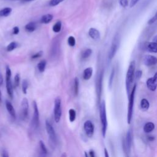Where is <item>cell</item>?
<instances>
[{
  "mask_svg": "<svg viewBox=\"0 0 157 157\" xmlns=\"http://www.w3.org/2000/svg\"><path fill=\"white\" fill-rule=\"evenodd\" d=\"M102 80H103V74L101 73L99 77H98V83H97V93L98 95V98H100V94L101 92V85H102Z\"/></svg>",
  "mask_w": 157,
  "mask_h": 157,
  "instance_id": "obj_21",
  "label": "cell"
},
{
  "mask_svg": "<svg viewBox=\"0 0 157 157\" xmlns=\"http://www.w3.org/2000/svg\"><path fill=\"white\" fill-rule=\"evenodd\" d=\"M35 0H22V1L23 2H30V1H33Z\"/></svg>",
  "mask_w": 157,
  "mask_h": 157,
  "instance_id": "obj_48",
  "label": "cell"
},
{
  "mask_svg": "<svg viewBox=\"0 0 157 157\" xmlns=\"http://www.w3.org/2000/svg\"><path fill=\"white\" fill-rule=\"evenodd\" d=\"M133 142V131L132 129H129L127 132L126 138L124 141V150L125 153H129L131 152V149H132Z\"/></svg>",
  "mask_w": 157,
  "mask_h": 157,
  "instance_id": "obj_5",
  "label": "cell"
},
{
  "mask_svg": "<svg viewBox=\"0 0 157 157\" xmlns=\"http://www.w3.org/2000/svg\"><path fill=\"white\" fill-rule=\"evenodd\" d=\"M53 18L54 17L52 14H45L41 17V22L44 24H48L52 21V20H53Z\"/></svg>",
  "mask_w": 157,
  "mask_h": 157,
  "instance_id": "obj_19",
  "label": "cell"
},
{
  "mask_svg": "<svg viewBox=\"0 0 157 157\" xmlns=\"http://www.w3.org/2000/svg\"><path fill=\"white\" fill-rule=\"evenodd\" d=\"M89 155H90L91 157H95V152H94L93 150H90V152H89Z\"/></svg>",
  "mask_w": 157,
  "mask_h": 157,
  "instance_id": "obj_44",
  "label": "cell"
},
{
  "mask_svg": "<svg viewBox=\"0 0 157 157\" xmlns=\"http://www.w3.org/2000/svg\"><path fill=\"white\" fill-rule=\"evenodd\" d=\"M150 106L149 102L146 99H142L141 101V107L144 111H146L149 109Z\"/></svg>",
  "mask_w": 157,
  "mask_h": 157,
  "instance_id": "obj_23",
  "label": "cell"
},
{
  "mask_svg": "<svg viewBox=\"0 0 157 157\" xmlns=\"http://www.w3.org/2000/svg\"><path fill=\"white\" fill-rule=\"evenodd\" d=\"M25 28L26 31H27L28 32L32 33V32H33L36 30V24L35 22H30L25 25Z\"/></svg>",
  "mask_w": 157,
  "mask_h": 157,
  "instance_id": "obj_20",
  "label": "cell"
},
{
  "mask_svg": "<svg viewBox=\"0 0 157 157\" xmlns=\"http://www.w3.org/2000/svg\"><path fill=\"white\" fill-rule=\"evenodd\" d=\"M100 120H101V125H102L103 136V137H105L106 132H107V120L106 104L104 101H103L100 104Z\"/></svg>",
  "mask_w": 157,
  "mask_h": 157,
  "instance_id": "obj_2",
  "label": "cell"
},
{
  "mask_svg": "<svg viewBox=\"0 0 157 157\" xmlns=\"http://www.w3.org/2000/svg\"><path fill=\"white\" fill-rule=\"evenodd\" d=\"M39 147H40L41 153L44 155H46L47 154V149L46 147H45V144L44 143L43 141H39Z\"/></svg>",
  "mask_w": 157,
  "mask_h": 157,
  "instance_id": "obj_29",
  "label": "cell"
},
{
  "mask_svg": "<svg viewBox=\"0 0 157 157\" xmlns=\"http://www.w3.org/2000/svg\"><path fill=\"white\" fill-rule=\"evenodd\" d=\"M148 139L150 141H154L155 139V137L153 136H149L148 137Z\"/></svg>",
  "mask_w": 157,
  "mask_h": 157,
  "instance_id": "obj_46",
  "label": "cell"
},
{
  "mask_svg": "<svg viewBox=\"0 0 157 157\" xmlns=\"http://www.w3.org/2000/svg\"><path fill=\"white\" fill-rule=\"evenodd\" d=\"M147 50L152 53H157V43L155 42H151L147 45Z\"/></svg>",
  "mask_w": 157,
  "mask_h": 157,
  "instance_id": "obj_18",
  "label": "cell"
},
{
  "mask_svg": "<svg viewBox=\"0 0 157 157\" xmlns=\"http://www.w3.org/2000/svg\"><path fill=\"white\" fill-rule=\"evenodd\" d=\"M20 32V30H19V28L18 27H15L13 28V34L15 35H17Z\"/></svg>",
  "mask_w": 157,
  "mask_h": 157,
  "instance_id": "obj_41",
  "label": "cell"
},
{
  "mask_svg": "<svg viewBox=\"0 0 157 157\" xmlns=\"http://www.w3.org/2000/svg\"><path fill=\"white\" fill-rule=\"evenodd\" d=\"M156 21H157V11L156 12V14H155V16L152 18H151L149 20V21L148 22V24L149 25H152V23H155Z\"/></svg>",
  "mask_w": 157,
  "mask_h": 157,
  "instance_id": "obj_38",
  "label": "cell"
},
{
  "mask_svg": "<svg viewBox=\"0 0 157 157\" xmlns=\"http://www.w3.org/2000/svg\"><path fill=\"white\" fill-rule=\"evenodd\" d=\"M120 4L123 8H127L128 5V0H120Z\"/></svg>",
  "mask_w": 157,
  "mask_h": 157,
  "instance_id": "obj_39",
  "label": "cell"
},
{
  "mask_svg": "<svg viewBox=\"0 0 157 157\" xmlns=\"http://www.w3.org/2000/svg\"><path fill=\"white\" fill-rule=\"evenodd\" d=\"M22 91L24 94L27 93V90L28 87V81L27 80L24 79L22 81Z\"/></svg>",
  "mask_w": 157,
  "mask_h": 157,
  "instance_id": "obj_31",
  "label": "cell"
},
{
  "mask_svg": "<svg viewBox=\"0 0 157 157\" xmlns=\"http://www.w3.org/2000/svg\"><path fill=\"white\" fill-rule=\"evenodd\" d=\"M135 68H136L135 61H132L129 65L126 76V88L128 96H129L130 95L131 88H132V83L134 80Z\"/></svg>",
  "mask_w": 157,
  "mask_h": 157,
  "instance_id": "obj_1",
  "label": "cell"
},
{
  "mask_svg": "<svg viewBox=\"0 0 157 157\" xmlns=\"http://www.w3.org/2000/svg\"><path fill=\"white\" fill-rule=\"evenodd\" d=\"M6 107L8 110V112H9V115L11 116V117L15 119L16 118V110H15V109L14 108V106L12 105L11 102H9V101H6Z\"/></svg>",
  "mask_w": 157,
  "mask_h": 157,
  "instance_id": "obj_14",
  "label": "cell"
},
{
  "mask_svg": "<svg viewBox=\"0 0 157 157\" xmlns=\"http://www.w3.org/2000/svg\"><path fill=\"white\" fill-rule=\"evenodd\" d=\"M88 35L91 39H93V40H95V41L99 40L101 37L100 31L95 28H91L89 30Z\"/></svg>",
  "mask_w": 157,
  "mask_h": 157,
  "instance_id": "obj_13",
  "label": "cell"
},
{
  "mask_svg": "<svg viewBox=\"0 0 157 157\" xmlns=\"http://www.w3.org/2000/svg\"><path fill=\"white\" fill-rule=\"evenodd\" d=\"M6 89L9 96L12 99L14 97V90H13V86L11 82V80H6Z\"/></svg>",
  "mask_w": 157,
  "mask_h": 157,
  "instance_id": "obj_15",
  "label": "cell"
},
{
  "mask_svg": "<svg viewBox=\"0 0 157 157\" xmlns=\"http://www.w3.org/2000/svg\"><path fill=\"white\" fill-rule=\"evenodd\" d=\"M91 54H92V50L91 49H87L82 52L81 57L82 59H87L91 55Z\"/></svg>",
  "mask_w": 157,
  "mask_h": 157,
  "instance_id": "obj_28",
  "label": "cell"
},
{
  "mask_svg": "<svg viewBox=\"0 0 157 157\" xmlns=\"http://www.w3.org/2000/svg\"><path fill=\"white\" fill-rule=\"evenodd\" d=\"M104 154H105L106 157H109V154H108V152H107V149L106 148L104 149Z\"/></svg>",
  "mask_w": 157,
  "mask_h": 157,
  "instance_id": "obj_47",
  "label": "cell"
},
{
  "mask_svg": "<svg viewBox=\"0 0 157 157\" xmlns=\"http://www.w3.org/2000/svg\"><path fill=\"white\" fill-rule=\"evenodd\" d=\"M139 1V0H132L131 1V3H130V7L131 8H133L134 7V6L138 3V1Z\"/></svg>",
  "mask_w": 157,
  "mask_h": 157,
  "instance_id": "obj_42",
  "label": "cell"
},
{
  "mask_svg": "<svg viewBox=\"0 0 157 157\" xmlns=\"http://www.w3.org/2000/svg\"><path fill=\"white\" fill-rule=\"evenodd\" d=\"M118 48H119V42L118 40H117L116 39H114V41L111 45V47L110 48L109 54H108V60L109 61H111L117 52L118 50Z\"/></svg>",
  "mask_w": 157,
  "mask_h": 157,
  "instance_id": "obj_10",
  "label": "cell"
},
{
  "mask_svg": "<svg viewBox=\"0 0 157 157\" xmlns=\"http://www.w3.org/2000/svg\"><path fill=\"white\" fill-rule=\"evenodd\" d=\"M144 63L147 66H151L157 63V58L155 56L147 55L144 58Z\"/></svg>",
  "mask_w": 157,
  "mask_h": 157,
  "instance_id": "obj_12",
  "label": "cell"
},
{
  "mask_svg": "<svg viewBox=\"0 0 157 157\" xmlns=\"http://www.w3.org/2000/svg\"><path fill=\"white\" fill-rule=\"evenodd\" d=\"M93 74V68L89 67L86 68L83 72V78L84 80L88 81L91 77Z\"/></svg>",
  "mask_w": 157,
  "mask_h": 157,
  "instance_id": "obj_16",
  "label": "cell"
},
{
  "mask_svg": "<svg viewBox=\"0 0 157 157\" xmlns=\"http://www.w3.org/2000/svg\"><path fill=\"white\" fill-rule=\"evenodd\" d=\"M142 71H141V70L137 71L136 72V79L137 80L140 79V78L142 77Z\"/></svg>",
  "mask_w": 157,
  "mask_h": 157,
  "instance_id": "obj_40",
  "label": "cell"
},
{
  "mask_svg": "<svg viewBox=\"0 0 157 157\" xmlns=\"http://www.w3.org/2000/svg\"><path fill=\"white\" fill-rule=\"evenodd\" d=\"M22 108V117L23 120L27 119L28 115V109H29V103L27 98H24L21 103Z\"/></svg>",
  "mask_w": 157,
  "mask_h": 157,
  "instance_id": "obj_9",
  "label": "cell"
},
{
  "mask_svg": "<svg viewBox=\"0 0 157 157\" xmlns=\"http://www.w3.org/2000/svg\"><path fill=\"white\" fill-rule=\"evenodd\" d=\"M3 83V77L2 76V74L0 73V86H1Z\"/></svg>",
  "mask_w": 157,
  "mask_h": 157,
  "instance_id": "obj_45",
  "label": "cell"
},
{
  "mask_svg": "<svg viewBox=\"0 0 157 157\" xmlns=\"http://www.w3.org/2000/svg\"><path fill=\"white\" fill-rule=\"evenodd\" d=\"M114 73H115V70L113 68L112 71H111L110 73V78H109V87L110 88H112V83H113V81H114Z\"/></svg>",
  "mask_w": 157,
  "mask_h": 157,
  "instance_id": "obj_33",
  "label": "cell"
},
{
  "mask_svg": "<svg viewBox=\"0 0 157 157\" xmlns=\"http://www.w3.org/2000/svg\"><path fill=\"white\" fill-rule=\"evenodd\" d=\"M63 1L64 0H50L49 2V5L50 6H56Z\"/></svg>",
  "mask_w": 157,
  "mask_h": 157,
  "instance_id": "obj_36",
  "label": "cell"
},
{
  "mask_svg": "<svg viewBox=\"0 0 157 157\" xmlns=\"http://www.w3.org/2000/svg\"><path fill=\"white\" fill-rule=\"evenodd\" d=\"M68 44H69V46L74 47L76 45V39L74 36H69L68 39Z\"/></svg>",
  "mask_w": 157,
  "mask_h": 157,
  "instance_id": "obj_32",
  "label": "cell"
},
{
  "mask_svg": "<svg viewBox=\"0 0 157 157\" xmlns=\"http://www.w3.org/2000/svg\"><path fill=\"white\" fill-rule=\"evenodd\" d=\"M155 129V125L152 122H147L144 127V131L146 133H149L153 132Z\"/></svg>",
  "mask_w": 157,
  "mask_h": 157,
  "instance_id": "obj_17",
  "label": "cell"
},
{
  "mask_svg": "<svg viewBox=\"0 0 157 157\" xmlns=\"http://www.w3.org/2000/svg\"><path fill=\"white\" fill-rule=\"evenodd\" d=\"M147 88L150 90L154 91L157 88V72L153 77H150L147 81Z\"/></svg>",
  "mask_w": 157,
  "mask_h": 157,
  "instance_id": "obj_11",
  "label": "cell"
},
{
  "mask_svg": "<svg viewBox=\"0 0 157 157\" xmlns=\"http://www.w3.org/2000/svg\"><path fill=\"white\" fill-rule=\"evenodd\" d=\"M62 29V22L60 21H58L55 25L53 26L52 30L55 33H59L61 31Z\"/></svg>",
  "mask_w": 157,
  "mask_h": 157,
  "instance_id": "obj_30",
  "label": "cell"
},
{
  "mask_svg": "<svg viewBox=\"0 0 157 157\" xmlns=\"http://www.w3.org/2000/svg\"><path fill=\"white\" fill-rule=\"evenodd\" d=\"M11 70L9 66H7L6 68V80H9L11 78Z\"/></svg>",
  "mask_w": 157,
  "mask_h": 157,
  "instance_id": "obj_35",
  "label": "cell"
},
{
  "mask_svg": "<svg viewBox=\"0 0 157 157\" xmlns=\"http://www.w3.org/2000/svg\"><path fill=\"white\" fill-rule=\"evenodd\" d=\"M79 90V80L77 77H76L74 81V92L75 96H77Z\"/></svg>",
  "mask_w": 157,
  "mask_h": 157,
  "instance_id": "obj_24",
  "label": "cell"
},
{
  "mask_svg": "<svg viewBox=\"0 0 157 157\" xmlns=\"http://www.w3.org/2000/svg\"><path fill=\"white\" fill-rule=\"evenodd\" d=\"M18 46V44L17 42H15V41H13V42H11L8 46L7 47H6V50H7L8 52H12L14 50H15Z\"/></svg>",
  "mask_w": 157,
  "mask_h": 157,
  "instance_id": "obj_27",
  "label": "cell"
},
{
  "mask_svg": "<svg viewBox=\"0 0 157 157\" xmlns=\"http://www.w3.org/2000/svg\"><path fill=\"white\" fill-rule=\"evenodd\" d=\"M69 119L71 122H74L76 119V112L74 109L69 110Z\"/></svg>",
  "mask_w": 157,
  "mask_h": 157,
  "instance_id": "obj_26",
  "label": "cell"
},
{
  "mask_svg": "<svg viewBox=\"0 0 157 157\" xmlns=\"http://www.w3.org/2000/svg\"><path fill=\"white\" fill-rule=\"evenodd\" d=\"M46 64H47V62L44 60L41 61L37 64V69L40 73H43V72H44L45 66H46Z\"/></svg>",
  "mask_w": 157,
  "mask_h": 157,
  "instance_id": "obj_25",
  "label": "cell"
},
{
  "mask_svg": "<svg viewBox=\"0 0 157 157\" xmlns=\"http://www.w3.org/2000/svg\"><path fill=\"white\" fill-rule=\"evenodd\" d=\"M1 156H3V157H8L9 156V155H8V152L6 151V150L3 149L2 150V152H1Z\"/></svg>",
  "mask_w": 157,
  "mask_h": 157,
  "instance_id": "obj_43",
  "label": "cell"
},
{
  "mask_svg": "<svg viewBox=\"0 0 157 157\" xmlns=\"http://www.w3.org/2000/svg\"><path fill=\"white\" fill-rule=\"evenodd\" d=\"M20 82H21V75L17 73L14 77V86L15 87H18L19 86Z\"/></svg>",
  "mask_w": 157,
  "mask_h": 157,
  "instance_id": "obj_34",
  "label": "cell"
},
{
  "mask_svg": "<svg viewBox=\"0 0 157 157\" xmlns=\"http://www.w3.org/2000/svg\"><path fill=\"white\" fill-rule=\"evenodd\" d=\"M83 128L87 136L88 137H91L93 136L95 127L92 122L90 120H87L83 124Z\"/></svg>",
  "mask_w": 157,
  "mask_h": 157,
  "instance_id": "obj_8",
  "label": "cell"
},
{
  "mask_svg": "<svg viewBox=\"0 0 157 157\" xmlns=\"http://www.w3.org/2000/svg\"><path fill=\"white\" fill-rule=\"evenodd\" d=\"M62 114V101L60 98H56L54 101V120L56 123H58L60 121Z\"/></svg>",
  "mask_w": 157,
  "mask_h": 157,
  "instance_id": "obj_4",
  "label": "cell"
},
{
  "mask_svg": "<svg viewBox=\"0 0 157 157\" xmlns=\"http://www.w3.org/2000/svg\"><path fill=\"white\" fill-rule=\"evenodd\" d=\"M42 54H43V52L42 51H39L38 52H37V53L35 54L34 55H33L32 57H31V58L32 59H36V58H40L42 56Z\"/></svg>",
  "mask_w": 157,
  "mask_h": 157,
  "instance_id": "obj_37",
  "label": "cell"
},
{
  "mask_svg": "<svg viewBox=\"0 0 157 157\" xmlns=\"http://www.w3.org/2000/svg\"><path fill=\"white\" fill-rule=\"evenodd\" d=\"M45 128H46V131L49 135L50 142L55 144L56 142L57 139L55 132L54 130V128L50 124V123L47 120L45 121Z\"/></svg>",
  "mask_w": 157,
  "mask_h": 157,
  "instance_id": "obj_7",
  "label": "cell"
},
{
  "mask_svg": "<svg viewBox=\"0 0 157 157\" xmlns=\"http://www.w3.org/2000/svg\"><path fill=\"white\" fill-rule=\"evenodd\" d=\"M136 89V84H135L132 90V93H130L129 98V104L128 107V114H127V122L128 124L131 123L133 117L134 103V96H135V91Z\"/></svg>",
  "mask_w": 157,
  "mask_h": 157,
  "instance_id": "obj_3",
  "label": "cell"
},
{
  "mask_svg": "<svg viewBox=\"0 0 157 157\" xmlns=\"http://www.w3.org/2000/svg\"><path fill=\"white\" fill-rule=\"evenodd\" d=\"M12 12V9L11 8H5L0 11V17H8L9 16Z\"/></svg>",
  "mask_w": 157,
  "mask_h": 157,
  "instance_id": "obj_22",
  "label": "cell"
},
{
  "mask_svg": "<svg viewBox=\"0 0 157 157\" xmlns=\"http://www.w3.org/2000/svg\"><path fill=\"white\" fill-rule=\"evenodd\" d=\"M1 96H2V95H1V90H0V103L1 102Z\"/></svg>",
  "mask_w": 157,
  "mask_h": 157,
  "instance_id": "obj_49",
  "label": "cell"
},
{
  "mask_svg": "<svg viewBox=\"0 0 157 157\" xmlns=\"http://www.w3.org/2000/svg\"><path fill=\"white\" fill-rule=\"evenodd\" d=\"M154 42H156L157 43V36L154 38V41H153Z\"/></svg>",
  "mask_w": 157,
  "mask_h": 157,
  "instance_id": "obj_50",
  "label": "cell"
},
{
  "mask_svg": "<svg viewBox=\"0 0 157 157\" xmlns=\"http://www.w3.org/2000/svg\"><path fill=\"white\" fill-rule=\"evenodd\" d=\"M33 109H34V113H33V119L31 120V125L33 127V128L36 129L39 127V112L37 104L35 101H33Z\"/></svg>",
  "mask_w": 157,
  "mask_h": 157,
  "instance_id": "obj_6",
  "label": "cell"
}]
</instances>
